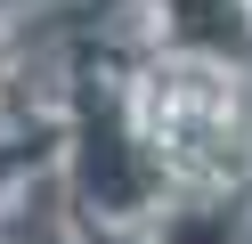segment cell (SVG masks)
<instances>
[{
	"label": "cell",
	"mask_w": 252,
	"mask_h": 244,
	"mask_svg": "<svg viewBox=\"0 0 252 244\" xmlns=\"http://www.w3.org/2000/svg\"><path fill=\"white\" fill-rule=\"evenodd\" d=\"M163 244H236V220L228 211H195V220H171Z\"/></svg>",
	"instance_id": "3957f363"
},
{
	"label": "cell",
	"mask_w": 252,
	"mask_h": 244,
	"mask_svg": "<svg viewBox=\"0 0 252 244\" xmlns=\"http://www.w3.org/2000/svg\"><path fill=\"white\" fill-rule=\"evenodd\" d=\"M179 25L195 41H212V49H236V8L228 0H179Z\"/></svg>",
	"instance_id": "7a4b0ae2"
},
{
	"label": "cell",
	"mask_w": 252,
	"mask_h": 244,
	"mask_svg": "<svg viewBox=\"0 0 252 244\" xmlns=\"http://www.w3.org/2000/svg\"><path fill=\"white\" fill-rule=\"evenodd\" d=\"M90 187H98V204H138V187H147V171L122 163L114 130H90Z\"/></svg>",
	"instance_id": "6da1fadb"
},
{
	"label": "cell",
	"mask_w": 252,
	"mask_h": 244,
	"mask_svg": "<svg viewBox=\"0 0 252 244\" xmlns=\"http://www.w3.org/2000/svg\"><path fill=\"white\" fill-rule=\"evenodd\" d=\"M41 244H49V236H41Z\"/></svg>",
	"instance_id": "277c9868"
}]
</instances>
